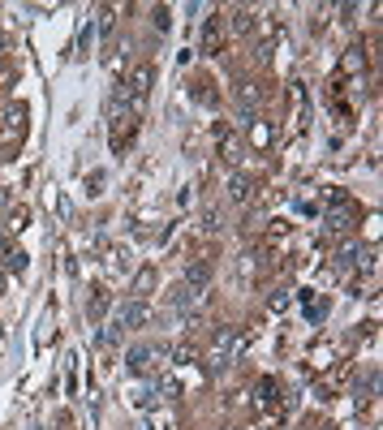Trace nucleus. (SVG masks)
<instances>
[{"mask_svg": "<svg viewBox=\"0 0 383 430\" xmlns=\"http://www.w3.org/2000/svg\"><path fill=\"white\" fill-rule=\"evenodd\" d=\"M155 280H160L155 263H147V267H138V275H134V284H129V293H134L138 301H147V293L155 289Z\"/></svg>", "mask_w": 383, "mask_h": 430, "instance_id": "obj_4", "label": "nucleus"}, {"mask_svg": "<svg viewBox=\"0 0 383 430\" xmlns=\"http://www.w3.org/2000/svg\"><path fill=\"white\" fill-rule=\"evenodd\" d=\"M168 26H172V18H168V9L160 5V9H155V30H168Z\"/></svg>", "mask_w": 383, "mask_h": 430, "instance_id": "obj_26", "label": "nucleus"}, {"mask_svg": "<svg viewBox=\"0 0 383 430\" xmlns=\"http://www.w3.org/2000/svg\"><path fill=\"white\" fill-rule=\"evenodd\" d=\"M207 280H212V263H194V267H186V284H194V289H207Z\"/></svg>", "mask_w": 383, "mask_h": 430, "instance_id": "obj_14", "label": "nucleus"}, {"mask_svg": "<svg viewBox=\"0 0 383 430\" xmlns=\"http://www.w3.org/2000/svg\"><path fill=\"white\" fill-rule=\"evenodd\" d=\"M108 306H112V293L108 289H91V297H86V314L91 318H103V314H108Z\"/></svg>", "mask_w": 383, "mask_h": 430, "instance_id": "obj_11", "label": "nucleus"}, {"mask_svg": "<svg viewBox=\"0 0 383 430\" xmlns=\"http://www.w3.org/2000/svg\"><path fill=\"white\" fill-rule=\"evenodd\" d=\"M362 69H366V48H362V44L344 48V56H340V74H362Z\"/></svg>", "mask_w": 383, "mask_h": 430, "instance_id": "obj_9", "label": "nucleus"}, {"mask_svg": "<svg viewBox=\"0 0 383 430\" xmlns=\"http://www.w3.org/2000/svg\"><path fill=\"white\" fill-rule=\"evenodd\" d=\"M5 224H9V228H18V233H22V228H26V224H30V211H26V207H13V211H9V215H5Z\"/></svg>", "mask_w": 383, "mask_h": 430, "instance_id": "obj_16", "label": "nucleus"}, {"mask_svg": "<svg viewBox=\"0 0 383 430\" xmlns=\"http://www.w3.org/2000/svg\"><path fill=\"white\" fill-rule=\"evenodd\" d=\"M108 271H129V249H125V245H121V249H117V245L108 249Z\"/></svg>", "mask_w": 383, "mask_h": 430, "instance_id": "obj_15", "label": "nucleus"}, {"mask_svg": "<svg viewBox=\"0 0 383 430\" xmlns=\"http://www.w3.org/2000/svg\"><path fill=\"white\" fill-rule=\"evenodd\" d=\"M254 198V181H250V176H233V181H228V202H237V207H246Z\"/></svg>", "mask_w": 383, "mask_h": 430, "instance_id": "obj_8", "label": "nucleus"}, {"mask_svg": "<svg viewBox=\"0 0 383 430\" xmlns=\"http://www.w3.org/2000/svg\"><path fill=\"white\" fill-rule=\"evenodd\" d=\"M0 263H5L9 271H26V254H22V249H9V254L0 259Z\"/></svg>", "mask_w": 383, "mask_h": 430, "instance_id": "obj_20", "label": "nucleus"}, {"mask_svg": "<svg viewBox=\"0 0 383 430\" xmlns=\"http://www.w3.org/2000/svg\"><path fill=\"white\" fill-rule=\"evenodd\" d=\"M0 293H5V271H0Z\"/></svg>", "mask_w": 383, "mask_h": 430, "instance_id": "obj_29", "label": "nucleus"}, {"mask_svg": "<svg viewBox=\"0 0 383 430\" xmlns=\"http://www.w3.org/2000/svg\"><path fill=\"white\" fill-rule=\"evenodd\" d=\"M22 121H26V107H22V103H9V107H5V133H9V138H13V133L22 138Z\"/></svg>", "mask_w": 383, "mask_h": 430, "instance_id": "obj_12", "label": "nucleus"}, {"mask_svg": "<svg viewBox=\"0 0 383 430\" xmlns=\"http://www.w3.org/2000/svg\"><path fill=\"white\" fill-rule=\"evenodd\" d=\"M0 336H5V332H0Z\"/></svg>", "mask_w": 383, "mask_h": 430, "instance_id": "obj_31", "label": "nucleus"}, {"mask_svg": "<svg viewBox=\"0 0 383 430\" xmlns=\"http://www.w3.org/2000/svg\"><path fill=\"white\" fill-rule=\"evenodd\" d=\"M13 211V194H9V185H0V215H9Z\"/></svg>", "mask_w": 383, "mask_h": 430, "instance_id": "obj_25", "label": "nucleus"}, {"mask_svg": "<svg viewBox=\"0 0 383 430\" xmlns=\"http://www.w3.org/2000/svg\"><path fill=\"white\" fill-rule=\"evenodd\" d=\"M143 322H151V306H147V301L129 297V301L117 310V327H121V332H125V327H143Z\"/></svg>", "mask_w": 383, "mask_h": 430, "instance_id": "obj_1", "label": "nucleus"}, {"mask_svg": "<svg viewBox=\"0 0 383 430\" xmlns=\"http://www.w3.org/2000/svg\"><path fill=\"white\" fill-rule=\"evenodd\" d=\"M220 26H224L220 13H212V18H207V26H202V52L207 56H220Z\"/></svg>", "mask_w": 383, "mask_h": 430, "instance_id": "obj_5", "label": "nucleus"}, {"mask_svg": "<svg viewBox=\"0 0 383 430\" xmlns=\"http://www.w3.org/2000/svg\"><path fill=\"white\" fill-rule=\"evenodd\" d=\"M202 233H220V211H216V207L202 211Z\"/></svg>", "mask_w": 383, "mask_h": 430, "instance_id": "obj_19", "label": "nucleus"}, {"mask_svg": "<svg viewBox=\"0 0 383 430\" xmlns=\"http://www.w3.org/2000/svg\"><path fill=\"white\" fill-rule=\"evenodd\" d=\"M254 26H259V13L254 9H233V30L237 34H250Z\"/></svg>", "mask_w": 383, "mask_h": 430, "instance_id": "obj_13", "label": "nucleus"}, {"mask_svg": "<svg viewBox=\"0 0 383 430\" xmlns=\"http://www.w3.org/2000/svg\"><path fill=\"white\" fill-rule=\"evenodd\" d=\"M134 405L143 409V413H151V409H155V391H151V387H138V391H134Z\"/></svg>", "mask_w": 383, "mask_h": 430, "instance_id": "obj_18", "label": "nucleus"}, {"mask_svg": "<svg viewBox=\"0 0 383 430\" xmlns=\"http://www.w3.org/2000/svg\"><path fill=\"white\" fill-rule=\"evenodd\" d=\"M0 48H5V34H0Z\"/></svg>", "mask_w": 383, "mask_h": 430, "instance_id": "obj_30", "label": "nucleus"}, {"mask_svg": "<svg viewBox=\"0 0 383 430\" xmlns=\"http://www.w3.org/2000/svg\"><path fill=\"white\" fill-rule=\"evenodd\" d=\"M250 340H254V327H241V332H233V340H228V366H233V362H241V357H246Z\"/></svg>", "mask_w": 383, "mask_h": 430, "instance_id": "obj_10", "label": "nucleus"}, {"mask_svg": "<svg viewBox=\"0 0 383 430\" xmlns=\"http://www.w3.org/2000/svg\"><path fill=\"white\" fill-rule=\"evenodd\" d=\"M259 103H263V91H259L254 82H237V107H241V117H246V121H254Z\"/></svg>", "mask_w": 383, "mask_h": 430, "instance_id": "obj_2", "label": "nucleus"}, {"mask_svg": "<svg viewBox=\"0 0 383 430\" xmlns=\"http://www.w3.org/2000/svg\"><path fill=\"white\" fill-rule=\"evenodd\" d=\"M289 306H293V293H285V289H280V293H271V301H267L271 314H285Z\"/></svg>", "mask_w": 383, "mask_h": 430, "instance_id": "obj_17", "label": "nucleus"}, {"mask_svg": "<svg viewBox=\"0 0 383 430\" xmlns=\"http://www.w3.org/2000/svg\"><path fill=\"white\" fill-rule=\"evenodd\" d=\"M358 224V211L349 202H336V211H327V233H349Z\"/></svg>", "mask_w": 383, "mask_h": 430, "instance_id": "obj_3", "label": "nucleus"}, {"mask_svg": "<svg viewBox=\"0 0 383 430\" xmlns=\"http://www.w3.org/2000/svg\"><path fill=\"white\" fill-rule=\"evenodd\" d=\"M151 357H155V348H151V344H134V348H129L125 370H129V374H147V370H151Z\"/></svg>", "mask_w": 383, "mask_h": 430, "instance_id": "obj_6", "label": "nucleus"}, {"mask_svg": "<svg viewBox=\"0 0 383 430\" xmlns=\"http://www.w3.org/2000/svg\"><path fill=\"white\" fill-rule=\"evenodd\" d=\"M172 357H177V366H186V362H194V357H198V348L194 344H177V353H172Z\"/></svg>", "mask_w": 383, "mask_h": 430, "instance_id": "obj_22", "label": "nucleus"}, {"mask_svg": "<svg viewBox=\"0 0 383 430\" xmlns=\"http://www.w3.org/2000/svg\"><path fill=\"white\" fill-rule=\"evenodd\" d=\"M160 387H164V396H168V400H177V396H181V383H177V379H164Z\"/></svg>", "mask_w": 383, "mask_h": 430, "instance_id": "obj_24", "label": "nucleus"}, {"mask_svg": "<svg viewBox=\"0 0 383 430\" xmlns=\"http://www.w3.org/2000/svg\"><path fill=\"white\" fill-rule=\"evenodd\" d=\"M117 340H121V327H117V322H108V327L99 332V344H117Z\"/></svg>", "mask_w": 383, "mask_h": 430, "instance_id": "obj_23", "label": "nucleus"}, {"mask_svg": "<svg viewBox=\"0 0 383 430\" xmlns=\"http://www.w3.org/2000/svg\"><path fill=\"white\" fill-rule=\"evenodd\" d=\"M315 430H336V426H332V422H323V426H315Z\"/></svg>", "mask_w": 383, "mask_h": 430, "instance_id": "obj_28", "label": "nucleus"}, {"mask_svg": "<svg viewBox=\"0 0 383 430\" xmlns=\"http://www.w3.org/2000/svg\"><path fill=\"white\" fill-rule=\"evenodd\" d=\"M275 400V379H263L259 383V405H271Z\"/></svg>", "mask_w": 383, "mask_h": 430, "instance_id": "obj_21", "label": "nucleus"}, {"mask_svg": "<svg viewBox=\"0 0 383 430\" xmlns=\"http://www.w3.org/2000/svg\"><path fill=\"white\" fill-rule=\"evenodd\" d=\"M5 254H9V245H5V241H0V259H5Z\"/></svg>", "mask_w": 383, "mask_h": 430, "instance_id": "obj_27", "label": "nucleus"}, {"mask_svg": "<svg viewBox=\"0 0 383 430\" xmlns=\"http://www.w3.org/2000/svg\"><path fill=\"white\" fill-rule=\"evenodd\" d=\"M246 138H250V147H254V151H267V147H271V138H275V129H271V121L259 117V121H250Z\"/></svg>", "mask_w": 383, "mask_h": 430, "instance_id": "obj_7", "label": "nucleus"}]
</instances>
